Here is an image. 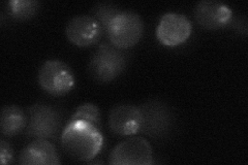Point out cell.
I'll return each instance as SVG.
<instances>
[{
	"label": "cell",
	"instance_id": "obj_14",
	"mask_svg": "<svg viewBox=\"0 0 248 165\" xmlns=\"http://www.w3.org/2000/svg\"><path fill=\"white\" fill-rule=\"evenodd\" d=\"M120 12L121 10L114 3L102 2L93 7L91 10V15L98 22L100 28H102L103 34L108 36V29H110L113 20Z\"/></svg>",
	"mask_w": 248,
	"mask_h": 165
},
{
	"label": "cell",
	"instance_id": "obj_9",
	"mask_svg": "<svg viewBox=\"0 0 248 165\" xmlns=\"http://www.w3.org/2000/svg\"><path fill=\"white\" fill-rule=\"evenodd\" d=\"M65 33L68 41L80 48L96 44L103 35L98 22L90 15H76L67 23Z\"/></svg>",
	"mask_w": 248,
	"mask_h": 165
},
{
	"label": "cell",
	"instance_id": "obj_7",
	"mask_svg": "<svg viewBox=\"0 0 248 165\" xmlns=\"http://www.w3.org/2000/svg\"><path fill=\"white\" fill-rule=\"evenodd\" d=\"M110 163L116 165H149L153 154L149 141L144 137H130L116 146L110 155Z\"/></svg>",
	"mask_w": 248,
	"mask_h": 165
},
{
	"label": "cell",
	"instance_id": "obj_16",
	"mask_svg": "<svg viewBox=\"0 0 248 165\" xmlns=\"http://www.w3.org/2000/svg\"><path fill=\"white\" fill-rule=\"evenodd\" d=\"M73 121H84L94 125L96 127H100V112L97 105L91 102H86L78 107L77 111L71 117L68 122Z\"/></svg>",
	"mask_w": 248,
	"mask_h": 165
},
{
	"label": "cell",
	"instance_id": "obj_11",
	"mask_svg": "<svg viewBox=\"0 0 248 165\" xmlns=\"http://www.w3.org/2000/svg\"><path fill=\"white\" fill-rule=\"evenodd\" d=\"M232 17L230 7L215 0H203L195 7V18L206 29H218L228 25Z\"/></svg>",
	"mask_w": 248,
	"mask_h": 165
},
{
	"label": "cell",
	"instance_id": "obj_5",
	"mask_svg": "<svg viewBox=\"0 0 248 165\" xmlns=\"http://www.w3.org/2000/svg\"><path fill=\"white\" fill-rule=\"evenodd\" d=\"M41 88L54 96H61L72 91L75 76L69 66L59 60H48L38 70Z\"/></svg>",
	"mask_w": 248,
	"mask_h": 165
},
{
	"label": "cell",
	"instance_id": "obj_3",
	"mask_svg": "<svg viewBox=\"0 0 248 165\" xmlns=\"http://www.w3.org/2000/svg\"><path fill=\"white\" fill-rule=\"evenodd\" d=\"M143 33L144 22L141 15L133 11H121L113 20L108 37L116 48L125 50L138 44Z\"/></svg>",
	"mask_w": 248,
	"mask_h": 165
},
{
	"label": "cell",
	"instance_id": "obj_4",
	"mask_svg": "<svg viewBox=\"0 0 248 165\" xmlns=\"http://www.w3.org/2000/svg\"><path fill=\"white\" fill-rule=\"evenodd\" d=\"M141 127L139 132L152 138L165 137L173 126L174 117L172 109L159 100L147 101L140 106Z\"/></svg>",
	"mask_w": 248,
	"mask_h": 165
},
{
	"label": "cell",
	"instance_id": "obj_17",
	"mask_svg": "<svg viewBox=\"0 0 248 165\" xmlns=\"http://www.w3.org/2000/svg\"><path fill=\"white\" fill-rule=\"evenodd\" d=\"M14 159V151L13 148L7 143L5 139H1L0 141V162L1 164H9L12 163Z\"/></svg>",
	"mask_w": 248,
	"mask_h": 165
},
{
	"label": "cell",
	"instance_id": "obj_1",
	"mask_svg": "<svg viewBox=\"0 0 248 165\" xmlns=\"http://www.w3.org/2000/svg\"><path fill=\"white\" fill-rule=\"evenodd\" d=\"M104 137L99 128L84 121L67 122L61 135L64 153L79 161H89L102 150Z\"/></svg>",
	"mask_w": 248,
	"mask_h": 165
},
{
	"label": "cell",
	"instance_id": "obj_2",
	"mask_svg": "<svg viewBox=\"0 0 248 165\" xmlns=\"http://www.w3.org/2000/svg\"><path fill=\"white\" fill-rule=\"evenodd\" d=\"M126 63L127 57L121 49L111 43H103L92 55L88 70L94 81L108 83L123 73Z\"/></svg>",
	"mask_w": 248,
	"mask_h": 165
},
{
	"label": "cell",
	"instance_id": "obj_13",
	"mask_svg": "<svg viewBox=\"0 0 248 165\" xmlns=\"http://www.w3.org/2000/svg\"><path fill=\"white\" fill-rule=\"evenodd\" d=\"M27 126V117L23 109L15 105H5L1 109L0 127L5 136H15Z\"/></svg>",
	"mask_w": 248,
	"mask_h": 165
},
{
	"label": "cell",
	"instance_id": "obj_8",
	"mask_svg": "<svg viewBox=\"0 0 248 165\" xmlns=\"http://www.w3.org/2000/svg\"><path fill=\"white\" fill-rule=\"evenodd\" d=\"M192 24L186 15L179 13H166L156 29L158 41L167 46H175L187 41L191 35Z\"/></svg>",
	"mask_w": 248,
	"mask_h": 165
},
{
	"label": "cell",
	"instance_id": "obj_10",
	"mask_svg": "<svg viewBox=\"0 0 248 165\" xmlns=\"http://www.w3.org/2000/svg\"><path fill=\"white\" fill-rule=\"evenodd\" d=\"M141 121L140 107L129 104L115 105L108 115V126L118 135H136L141 127Z\"/></svg>",
	"mask_w": 248,
	"mask_h": 165
},
{
	"label": "cell",
	"instance_id": "obj_12",
	"mask_svg": "<svg viewBox=\"0 0 248 165\" xmlns=\"http://www.w3.org/2000/svg\"><path fill=\"white\" fill-rule=\"evenodd\" d=\"M19 163L25 165H56L60 164L56 148L50 140L36 138L23 149Z\"/></svg>",
	"mask_w": 248,
	"mask_h": 165
},
{
	"label": "cell",
	"instance_id": "obj_15",
	"mask_svg": "<svg viewBox=\"0 0 248 165\" xmlns=\"http://www.w3.org/2000/svg\"><path fill=\"white\" fill-rule=\"evenodd\" d=\"M40 9V2L36 0H13L9 2L10 14L14 19L28 20L33 18Z\"/></svg>",
	"mask_w": 248,
	"mask_h": 165
},
{
	"label": "cell",
	"instance_id": "obj_6",
	"mask_svg": "<svg viewBox=\"0 0 248 165\" xmlns=\"http://www.w3.org/2000/svg\"><path fill=\"white\" fill-rule=\"evenodd\" d=\"M61 122L58 109L46 104H35L28 108L26 133L31 137L50 139L56 136Z\"/></svg>",
	"mask_w": 248,
	"mask_h": 165
}]
</instances>
